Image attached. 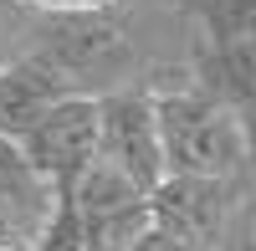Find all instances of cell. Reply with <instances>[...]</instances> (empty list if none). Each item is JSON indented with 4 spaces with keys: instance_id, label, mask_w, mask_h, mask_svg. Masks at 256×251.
I'll return each instance as SVG.
<instances>
[{
    "instance_id": "7a4b0ae2",
    "label": "cell",
    "mask_w": 256,
    "mask_h": 251,
    "mask_svg": "<svg viewBox=\"0 0 256 251\" xmlns=\"http://www.w3.org/2000/svg\"><path fill=\"white\" fill-rule=\"evenodd\" d=\"M154 123H159L164 174L246 184L251 138H246V113H236L230 102L200 88H164L154 92Z\"/></svg>"
},
{
    "instance_id": "277c9868",
    "label": "cell",
    "mask_w": 256,
    "mask_h": 251,
    "mask_svg": "<svg viewBox=\"0 0 256 251\" xmlns=\"http://www.w3.org/2000/svg\"><path fill=\"white\" fill-rule=\"evenodd\" d=\"M16 149L52 190L72 184L98 154V98H82V92L56 98L52 108L16 138Z\"/></svg>"
},
{
    "instance_id": "6da1fadb",
    "label": "cell",
    "mask_w": 256,
    "mask_h": 251,
    "mask_svg": "<svg viewBox=\"0 0 256 251\" xmlns=\"http://www.w3.org/2000/svg\"><path fill=\"white\" fill-rule=\"evenodd\" d=\"M134 6L138 0H113V6H98V10L36 16L26 56H36L67 92H82V98L144 88V77L174 72V67L164 56H154Z\"/></svg>"
},
{
    "instance_id": "5b68a950",
    "label": "cell",
    "mask_w": 256,
    "mask_h": 251,
    "mask_svg": "<svg viewBox=\"0 0 256 251\" xmlns=\"http://www.w3.org/2000/svg\"><path fill=\"white\" fill-rule=\"evenodd\" d=\"M56 98H67V88H62L36 56L20 52L10 62H0V134L6 138H20Z\"/></svg>"
},
{
    "instance_id": "ba28073f",
    "label": "cell",
    "mask_w": 256,
    "mask_h": 251,
    "mask_svg": "<svg viewBox=\"0 0 256 251\" xmlns=\"http://www.w3.org/2000/svg\"><path fill=\"white\" fill-rule=\"evenodd\" d=\"M20 251H26V246H20Z\"/></svg>"
},
{
    "instance_id": "52a82bcc",
    "label": "cell",
    "mask_w": 256,
    "mask_h": 251,
    "mask_svg": "<svg viewBox=\"0 0 256 251\" xmlns=\"http://www.w3.org/2000/svg\"><path fill=\"white\" fill-rule=\"evenodd\" d=\"M36 16H72V10H98V6H113V0H26Z\"/></svg>"
},
{
    "instance_id": "8992f818",
    "label": "cell",
    "mask_w": 256,
    "mask_h": 251,
    "mask_svg": "<svg viewBox=\"0 0 256 251\" xmlns=\"http://www.w3.org/2000/svg\"><path fill=\"white\" fill-rule=\"evenodd\" d=\"M31 31H36V10L26 0H0V62H10L31 46Z\"/></svg>"
},
{
    "instance_id": "3957f363",
    "label": "cell",
    "mask_w": 256,
    "mask_h": 251,
    "mask_svg": "<svg viewBox=\"0 0 256 251\" xmlns=\"http://www.w3.org/2000/svg\"><path fill=\"white\" fill-rule=\"evenodd\" d=\"M108 170H118L144 195L159 190L164 180V149H159V123H154V92L118 88L98 98V154Z\"/></svg>"
}]
</instances>
